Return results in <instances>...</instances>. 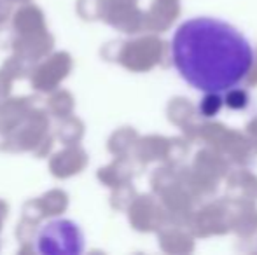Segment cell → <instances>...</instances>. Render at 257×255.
Wrapping results in <instances>:
<instances>
[{
  "label": "cell",
  "mask_w": 257,
  "mask_h": 255,
  "mask_svg": "<svg viewBox=\"0 0 257 255\" xmlns=\"http://www.w3.org/2000/svg\"><path fill=\"white\" fill-rule=\"evenodd\" d=\"M220 93H206L205 100L201 102L200 110L203 112V116L206 117H212L219 112L220 105H222V100H220Z\"/></svg>",
  "instance_id": "3"
},
{
  "label": "cell",
  "mask_w": 257,
  "mask_h": 255,
  "mask_svg": "<svg viewBox=\"0 0 257 255\" xmlns=\"http://www.w3.org/2000/svg\"><path fill=\"white\" fill-rule=\"evenodd\" d=\"M34 248L42 255H81L86 250V236L75 220L53 218L37 229Z\"/></svg>",
  "instance_id": "2"
},
{
  "label": "cell",
  "mask_w": 257,
  "mask_h": 255,
  "mask_svg": "<svg viewBox=\"0 0 257 255\" xmlns=\"http://www.w3.org/2000/svg\"><path fill=\"white\" fill-rule=\"evenodd\" d=\"M226 100L231 109H245L248 102V96H247V93L241 91V89H229Z\"/></svg>",
  "instance_id": "4"
},
{
  "label": "cell",
  "mask_w": 257,
  "mask_h": 255,
  "mask_svg": "<svg viewBox=\"0 0 257 255\" xmlns=\"http://www.w3.org/2000/svg\"><path fill=\"white\" fill-rule=\"evenodd\" d=\"M254 49L240 30L215 18H193L177 28L172 60L186 82L203 93L238 86L254 63Z\"/></svg>",
  "instance_id": "1"
}]
</instances>
